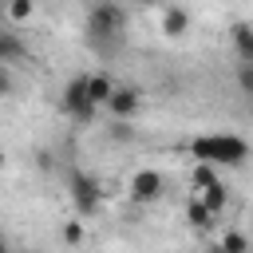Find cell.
Returning a JSON list of instances; mask_svg holds the SVG:
<instances>
[{
    "mask_svg": "<svg viewBox=\"0 0 253 253\" xmlns=\"http://www.w3.org/2000/svg\"><path fill=\"white\" fill-rule=\"evenodd\" d=\"M123 32H126V8L119 0H95L87 8V40H91L95 51L111 55L119 47Z\"/></svg>",
    "mask_w": 253,
    "mask_h": 253,
    "instance_id": "6da1fadb",
    "label": "cell"
},
{
    "mask_svg": "<svg viewBox=\"0 0 253 253\" xmlns=\"http://www.w3.org/2000/svg\"><path fill=\"white\" fill-rule=\"evenodd\" d=\"M190 154L202 158V162H229V166H237L249 154V146L237 134H206V138H194L190 142Z\"/></svg>",
    "mask_w": 253,
    "mask_h": 253,
    "instance_id": "7a4b0ae2",
    "label": "cell"
},
{
    "mask_svg": "<svg viewBox=\"0 0 253 253\" xmlns=\"http://www.w3.org/2000/svg\"><path fill=\"white\" fill-rule=\"evenodd\" d=\"M67 194H71L79 217H91V213L99 210V202H103L99 182H95L91 174H83V170H67Z\"/></svg>",
    "mask_w": 253,
    "mask_h": 253,
    "instance_id": "3957f363",
    "label": "cell"
},
{
    "mask_svg": "<svg viewBox=\"0 0 253 253\" xmlns=\"http://www.w3.org/2000/svg\"><path fill=\"white\" fill-rule=\"evenodd\" d=\"M59 107H63V115H71L75 123H91V119H95V103L87 99V75H75V79L63 87Z\"/></svg>",
    "mask_w": 253,
    "mask_h": 253,
    "instance_id": "277c9868",
    "label": "cell"
},
{
    "mask_svg": "<svg viewBox=\"0 0 253 253\" xmlns=\"http://www.w3.org/2000/svg\"><path fill=\"white\" fill-rule=\"evenodd\" d=\"M162 190H166V178H162L158 170H138V174L130 178V198H134L138 206L158 202V198H162Z\"/></svg>",
    "mask_w": 253,
    "mask_h": 253,
    "instance_id": "5b68a950",
    "label": "cell"
},
{
    "mask_svg": "<svg viewBox=\"0 0 253 253\" xmlns=\"http://www.w3.org/2000/svg\"><path fill=\"white\" fill-rule=\"evenodd\" d=\"M138 103H142V91H138L134 83H130V87H115V91H111V99H107L111 115H115V119H123V123H130V119H134Z\"/></svg>",
    "mask_w": 253,
    "mask_h": 253,
    "instance_id": "8992f818",
    "label": "cell"
},
{
    "mask_svg": "<svg viewBox=\"0 0 253 253\" xmlns=\"http://www.w3.org/2000/svg\"><path fill=\"white\" fill-rule=\"evenodd\" d=\"M229 40H233V51H237V59H241V63H253V24L237 20V24L229 28Z\"/></svg>",
    "mask_w": 253,
    "mask_h": 253,
    "instance_id": "52a82bcc",
    "label": "cell"
},
{
    "mask_svg": "<svg viewBox=\"0 0 253 253\" xmlns=\"http://www.w3.org/2000/svg\"><path fill=\"white\" fill-rule=\"evenodd\" d=\"M28 55V47H24V40L12 32V28H0V63L4 67H12L16 59H24Z\"/></svg>",
    "mask_w": 253,
    "mask_h": 253,
    "instance_id": "ba28073f",
    "label": "cell"
},
{
    "mask_svg": "<svg viewBox=\"0 0 253 253\" xmlns=\"http://www.w3.org/2000/svg\"><path fill=\"white\" fill-rule=\"evenodd\" d=\"M162 32H166L170 40L186 36V32H190V12H186V8H166V12H162Z\"/></svg>",
    "mask_w": 253,
    "mask_h": 253,
    "instance_id": "9c48e42d",
    "label": "cell"
},
{
    "mask_svg": "<svg viewBox=\"0 0 253 253\" xmlns=\"http://www.w3.org/2000/svg\"><path fill=\"white\" fill-rule=\"evenodd\" d=\"M111 91H115V83L103 75V71H95V75H87V99L95 103V107H103L107 99H111Z\"/></svg>",
    "mask_w": 253,
    "mask_h": 253,
    "instance_id": "30bf717a",
    "label": "cell"
},
{
    "mask_svg": "<svg viewBox=\"0 0 253 253\" xmlns=\"http://www.w3.org/2000/svg\"><path fill=\"white\" fill-rule=\"evenodd\" d=\"M225 202H229V194H225V186H221V182H213V186H206V190H202V206H206L213 217L225 210Z\"/></svg>",
    "mask_w": 253,
    "mask_h": 253,
    "instance_id": "8fae6325",
    "label": "cell"
},
{
    "mask_svg": "<svg viewBox=\"0 0 253 253\" xmlns=\"http://www.w3.org/2000/svg\"><path fill=\"white\" fill-rule=\"evenodd\" d=\"M186 221H190L194 229H210V225H213V213L202 206V198H190V202H186Z\"/></svg>",
    "mask_w": 253,
    "mask_h": 253,
    "instance_id": "7c38bea8",
    "label": "cell"
},
{
    "mask_svg": "<svg viewBox=\"0 0 253 253\" xmlns=\"http://www.w3.org/2000/svg\"><path fill=\"white\" fill-rule=\"evenodd\" d=\"M217 249H221V253H249V237L237 233V229H229V233H221Z\"/></svg>",
    "mask_w": 253,
    "mask_h": 253,
    "instance_id": "4fadbf2b",
    "label": "cell"
},
{
    "mask_svg": "<svg viewBox=\"0 0 253 253\" xmlns=\"http://www.w3.org/2000/svg\"><path fill=\"white\" fill-rule=\"evenodd\" d=\"M32 0H8V16L16 20V24H24V20H32Z\"/></svg>",
    "mask_w": 253,
    "mask_h": 253,
    "instance_id": "5bb4252c",
    "label": "cell"
},
{
    "mask_svg": "<svg viewBox=\"0 0 253 253\" xmlns=\"http://www.w3.org/2000/svg\"><path fill=\"white\" fill-rule=\"evenodd\" d=\"M237 87H241V95L253 99V63H237Z\"/></svg>",
    "mask_w": 253,
    "mask_h": 253,
    "instance_id": "9a60e30c",
    "label": "cell"
},
{
    "mask_svg": "<svg viewBox=\"0 0 253 253\" xmlns=\"http://www.w3.org/2000/svg\"><path fill=\"white\" fill-rule=\"evenodd\" d=\"M190 182H194V186H198V190H206V186H213V182H217V178H213V170H210V166H206V162H202V166H198V170H194V174H190Z\"/></svg>",
    "mask_w": 253,
    "mask_h": 253,
    "instance_id": "2e32d148",
    "label": "cell"
},
{
    "mask_svg": "<svg viewBox=\"0 0 253 253\" xmlns=\"http://www.w3.org/2000/svg\"><path fill=\"white\" fill-rule=\"evenodd\" d=\"M12 91H16V79H12V67H4V63H0V99H8Z\"/></svg>",
    "mask_w": 253,
    "mask_h": 253,
    "instance_id": "e0dca14e",
    "label": "cell"
},
{
    "mask_svg": "<svg viewBox=\"0 0 253 253\" xmlns=\"http://www.w3.org/2000/svg\"><path fill=\"white\" fill-rule=\"evenodd\" d=\"M111 138H115V142H123V138L130 142V138H134V130H130V123H123V119H115V126H111Z\"/></svg>",
    "mask_w": 253,
    "mask_h": 253,
    "instance_id": "ac0fdd59",
    "label": "cell"
},
{
    "mask_svg": "<svg viewBox=\"0 0 253 253\" xmlns=\"http://www.w3.org/2000/svg\"><path fill=\"white\" fill-rule=\"evenodd\" d=\"M79 237H83V225H79V221H67V225H63V241H67V245H79Z\"/></svg>",
    "mask_w": 253,
    "mask_h": 253,
    "instance_id": "d6986e66",
    "label": "cell"
},
{
    "mask_svg": "<svg viewBox=\"0 0 253 253\" xmlns=\"http://www.w3.org/2000/svg\"><path fill=\"white\" fill-rule=\"evenodd\" d=\"M4 12H8V0H0V16H4Z\"/></svg>",
    "mask_w": 253,
    "mask_h": 253,
    "instance_id": "ffe728a7",
    "label": "cell"
},
{
    "mask_svg": "<svg viewBox=\"0 0 253 253\" xmlns=\"http://www.w3.org/2000/svg\"><path fill=\"white\" fill-rule=\"evenodd\" d=\"M202 253H221V249H217V245H210V249H202Z\"/></svg>",
    "mask_w": 253,
    "mask_h": 253,
    "instance_id": "44dd1931",
    "label": "cell"
},
{
    "mask_svg": "<svg viewBox=\"0 0 253 253\" xmlns=\"http://www.w3.org/2000/svg\"><path fill=\"white\" fill-rule=\"evenodd\" d=\"M249 119H253V99H249Z\"/></svg>",
    "mask_w": 253,
    "mask_h": 253,
    "instance_id": "7402d4cb",
    "label": "cell"
},
{
    "mask_svg": "<svg viewBox=\"0 0 253 253\" xmlns=\"http://www.w3.org/2000/svg\"><path fill=\"white\" fill-rule=\"evenodd\" d=\"M0 166H4V150H0Z\"/></svg>",
    "mask_w": 253,
    "mask_h": 253,
    "instance_id": "603a6c76",
    "label": "cell"
},
{
    "mask_svg": "<svg viewBox=\"0 0 253 253\" xmlns=\"http://www.w3.org/2000/svg\"><path fill=\"white\" fill-rule=\"evenodd\" d=\"M0 253H8V245H0Z\"/></svg>",
    "mask_w": 253,
    "mask_h": 253,
    "instance_id": "cb8c5ba5",
    "label": "cell"
},
{
    "mask_svg": "<svg viewBox=\"0 0 253 253\" xmlns=\"http://www.w3.org/2000/svg\"><path fill=\"white\" fill-rule=\"evenodd\" d=\"M0 245H4V237H0Z\"/></svg>",
    "mask_w": 253,
    "mask_h": 253,
    "instance_id": "d4e9b609",
    "label": "cell"
}]
</instances>
